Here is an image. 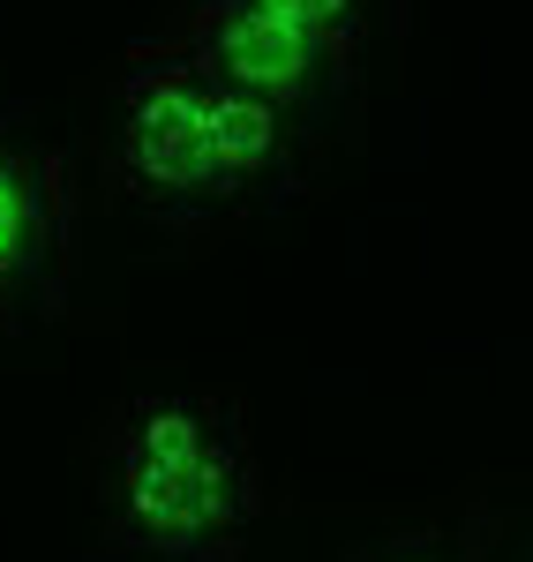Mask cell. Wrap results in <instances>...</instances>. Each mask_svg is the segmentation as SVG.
I'll return each mask as SVG.
<instances>
[{
    "label": "cell",
    "instance_id": "6da1fadb",
    "mask_svg": "<svg viewBox=\"0 0 533 562\" xmlns=\"http://www.w3.org/2000/svg\"><path fill=\"white\" fill-rule=\"evenodd\" d=\"M256 525L248 442L211 397L158 390L113 435V540L135 562H233Z\"/></svg>",
    "mask_w": 533,
    "mask_h": 562
},
{
    "label": "cell",
    "instance_id": "7a4b0ae2",
    "mask_svg": "<svg viewBox=\"0 0 533 562\" xmlns=\"http://www.w3.org/2000/svg\"><path fill=\"white\" fill-rule=\"evenodd\" d=\"M113 158L129 195L151 211H219L233 203L211 143V76L188 60V45H143L121 68V128Z\"/></svg>",
    "mask_w": 533,
    "mask_h": 562
},
{
    "label": "cell",
    "instance_id": "3957f363",
    "mask_svg": "<svg viewBox=\"0 0 533 562\" xmlns=\"http://www.w3.org/2000/svg\"><path fill=\"white\" fill-rule=\"evenodd\" d=\"M180 45L211 83L270 98L293 121H315L354 76V45H331L323 31L293 23V15H270L256 0H196L180 23Z\"/></svg>",
    "mask_w": 533,
    "mask_h": 562
},
{
    "label": "cell",
    "instance_id": "277c9868",
    "mask_svg": "<svg viewBox=\"0 0 533 562\" xmlns=\"http://www.w3.org/2000/svg\"><path fill=\"white\" fill-rule=\"evenodd\" d=\"M68 233H76V195L60 150L38 143L15 113H0V330H23L60 307Z\"/></svg>",
    "mask_w": 533,
    "mask_h": 562
},
{
    "label": "cell",
    "instance_id": "5b68a950",
    "mask_svg": "<svg viewBox=\"0 0 533 562\" xmlns=\"http://www.w3.org/2000/svg\"><path fill=\"white\" fill-rule=\"evenodd\" d=\"M211 143H219L225 195H270L293 173V113H278L270 98L211 83Z\"/></svg>",
    "mask_w": 533,
    "mask_h": 562
},
{
    "label": "cell",
    "instance_id": "8992f818",
    "mask_svg": "<svg viewBox=\"0 0 533 562\" xmlns=\"http://www.w3.org/2000/svg\"><path fill=\"white\" fill-rule=\"evenodd\" d=\"M270 15H293V23H309L323 31L331 45H360V15H368V0H256Z\"/></svg>",
    "mask_w": 533,
    "mask_h": 562
},
{
    "label": "cell",
    "instance_id": "52a82bcc",
    "mask_svg": "<svg viewBox=\"0 0 533 562\" xmlns=\"http://www.w3.org/2000/svg\"><path fill=\"white\" fill-rule=\"evenodd\" d=\"M354 562H466L451 540H391V548H368Z\"/></svg>",
    "mask_w": 533,
    "mask_h": 562
}]
</instances>
